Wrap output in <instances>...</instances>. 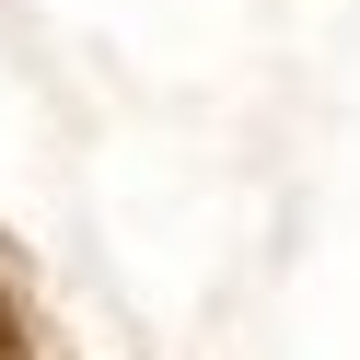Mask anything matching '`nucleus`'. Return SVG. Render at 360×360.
<instances>
[{
	"mask_svg": "<svg viewBox=\"0 0 360 360\" xmlns=\"http://www.w3.org/2000/svg\"><path fill=\"white\" fill-rule=\"evenodd\" d=\"M0 360H24V302L0 290Z\"/></svg>",
	"mask_w": 360,
	"mask_h": 360,
	"instance_id": "f257e3e1",
	"label": "nucleus"
}]
</instances>
